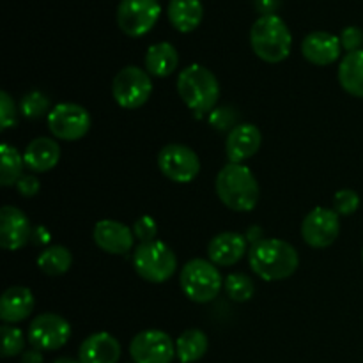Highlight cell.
I'll list each match as a JSON object with an SVG mask.
<instances>
[{"label":"cell","instance_id":"obj_11","mask_svg":"<svg viewBox=\"0 0 363 363\" xmlns=\"http://www.w3.org/2000/svg\"><path fill=\"white\" fill-rule=\"evenodd\" d=\"M71 339V325L59 314H39L28 326V342L39 351H57Z\"/></svg>","mask_w":363,"mask_h":363},{"label":"cell","instance_id":"obj_17","mask_svg":"<svg viewBox=\"0 0 363 363\" xmlns=\"http://www.w3.org/2000/svg\"><path fill=\"white\" fill-rule=\"evenodd\" d=\"M340 38L326 30H315L301 41V53L314 66H330L340 57Z\"/></svg>","mask_w":363,"mask_h":363},{"label":"cell","instance_id":"obj_35","mask_svg":"<svg viewBox=\"0 0 363 363\" xmlns=\"http://www.w3.org/2000/svg\"><path fill=\"white\" fill-rule=\"evenodd\" d=\"M340 45H342V48L346 50L347 53L351 52H358V50H362V45H363V32L362 28L358 27H346L342 32H340Z\"/></svg>","mask_w":363,"mask_h":363},{"label":"cell","instance_id":"obj_21","mask_svg":"<svg viewBox=\"0 0 363 363\" xmlns=\"http://www.w3.org/2000/svg\"><path fill=\"white\" fill-rule=\"evenodd\" d=\"M23 160L25 167H28L32 172H48L59 163L60 147L53 138L38 137L25 147Z\"/></svg>","mask_w":363,"mask_h":363},{"label":"cell","instance_id":"obj_29","mask_svg":"<svg viewBox=\"0 0 363 363\" xmlns=\"http://www.w3.org/2000/svg\"><path fill=\"white\" fill-rule=\"evenodd\" d=\"M21 113L25 119H39L50 110V98L39 91H32L21 98Z\"/></svg>","mask_w":363,"mask_h":363},{"label":"cell","instance_id":"obj_41","mask_svg":"<svg viewBox=\"0 0 363 363\" xmlns=\"http://www.w3.org/2000/svg\"><path fill=\"white\" fill-rule=\"evenodd\" d=\"M362 261H363V248H362Z\"/></svg>","mask_w":363,"mask_h":363},{"label":"cell","instance_id":"obj_2","mask_svg":"<svg viewBox=\"0 0 363 363\" xmlns=\"http://www.w3.org/2000/svg\"><path fill=\"white\" fill-rule=\"evenodd\" d=\"M216 195L233 211L248 213L259 202V183L243 163H227L216 176Z\"/></svg>","mask_w":363,"mask_h":363},{"label":"cell","instance_id":"obj_32","mask_svg":"<svg viewBox=\"0 0 363 363\" xmlns=\"http://www.w3.org/2000/svg\"><path fill=\"white\" fill-rule=\"evenodd\" d=\"M209 123H211L213 128L220 131L233 130L236 124V112H234L230 106H220V108H215L211 113H209Z\"/></svg>","mask_w":363,"mask_h":363},{"label":"cell","instance_id":"obj_26","mask_svg":"<svg viewBox=\"0 0 363 363\" xmlns=\"http://www.w3.org/2000/svg\"><path fill=\"white\" fill-rule=\"evenodd\" d=\"M0 160H2V165H0V184L6 188L14 186L21 179V176H23V155H20V151L13 147V145L2 144L0 145Z\"/></svg>","mask_w":363,"mask_h":363},{"label":"cell","instance_id":"obj_36","mask_svg":"<svg viewBox=\"0 0 363 363\" xmlns=\"http://www.w3.org/2000/svg\"><path fill=\"white\" fill-rule=\"evenodd\" d=\"M16 190L21 197H34L41 190V183L35 176H21V179L16 183Z\"/></svg>","mask_w":363,"mask_h":363},{"label":"cell","instance_id":"obj_12","mask_svg":"<svg viewBox=\"0 0 363 363\" xmlns=\"http://www.w3.org/2000/svg\"><path fill=\"white\" fill-rule=\"evenodd\" d=\"M130 354L133 363H172L176 344L162 330H144L131 339Z\"/></svg>","mask_w":363,"mask_h":363},{"label":"cell","instance_id":"obj_1","mask_svg":"<svg viewBox=\"0 0 363 363\" xmlns=\"http://www.w3.org/2000/svg\"><path fill=\"white\" fill-rule=\"evenodd\" d=\"M250 268L259 279L266 282L289 279L300 266V255L296 248L279 238L259 241L248 252Z\"/></svg>","mask_w":363,"mask_h":363},{"label":"cell","instance_id":"obj_16","mask_svg":"<svg viewBox=\"0 0 363 363\" xmlns=\"http://www.w3.org/2000/svg\"><path fill=\"white\" fill-rule=\"evenodd\" d=\"M262 144V135L255 124L243 123L234 126L227 135L225 152L230 163H243L257 155Z\"/></svg>","mask_w":363,"mask_h":363},{"label":"cell","instance_id":"obj_24","mask_svg":"<svg viewBox=\"0 0 363 363\" xmlns=\"http://www.w3.org/2000/svg\"><path fill=\"white\" fill-rule=\"evenodd\" d=\"M339 84L347 94L363 98V50L342 57L339 66Z\"/></svg>","mask_w":363,"mask_h":363},{"label":"cell","instance_id":"obj_39","mask_svg":"<svg viewBox=\"0 0 363 363\" xmlns=\"http://www.w3.org/2000/svg\"><path fill=\"white\" fill-rule=\"evenodd\" d=\"M275 6L277 0H257V7L262 13V16H264V14H273L272 11L275 9Z\"/></svg>","mask_w":363,"mask_h":363},{"label":"cell","instance_id":"obj_15","mask_svg":"<svg viewBox=\"0 0 363 363\" xmlns=\"http://www.w3.org/2000/svg\"><path fill=\"white\" fill-rule=\"evenodd\" d=\"M92 238L96 247L112 255L128 254L135 243L133 230L117 220H101L96 223Z\"/></svg>","mask_w":363,"mask_h":363},{"label":"cell","instance_id":"obj_9","mask_svg":"<svg viewBox=\"0 0 363 363\" xmlns=\"http://www.w3.org/2000/svg\"><path fill=\"white\" fill-rule=\"evenodd\" d=\"M162 14L158 0H121L117 6V23L130 38H142L152 30Z\"/></svg>","mask_w":363,"mask_h":363},{"label":"cell","instance_id":"obj_38","mask_svg":"<svg viewBox=\"0 0 363 363\" xmlns=\"http://www.w3.org/2000/svg\"><path fill=\"white\" fill-rule=\"evenodd\" d=\"M245 238H247L248 243H252V247H254V245H257L259 241L264 240V238H262V229H261V227H252V229L248 230V234Z\"/></svg>","mask_w":363,"mask_h":363},{"label":"cell","instance_id":"obj_34","mask_svg":"<svg viewBox=\"0 0 363 363\" xmlns=\"http://www.w3.org/2000/svg\"><path fill=\"white\" fill-rule=\"evenodd\" d=\"M133 234L140 243H147V241H155L156 234H158V225L156 220L151 216H142L133 223Z\"/></svg>","mask_w":363,"mask_h":363},{"label":"cell","instance_id":"obj_37","mask_svg":"<svg viewBox=\"0 0 363 363\" xmlns=\"http://www.w3.org/2000/svg\"><path fill=\"white\" fill-rule=\"evenodd\" d=\"M45 362V358H43L41 351L35 350V347H32V350L28 351H23V354H21V363H43Z\"/></svg>","mask_w":363,"mask_h":363},{"label":"cell","instance_id":"obj_30","mask_svg":"<svg viewBox=\"0 0 363 363\" xmlns=\"http://www.w3.org/2000/svg\"><path fill=\"white\" fill-rule=\"evenodd\" d=\"M0 335H2V357L13 358L16 354L23 353L25 350V335L20 328L13 325H4L0 328Z\"/></svg>","mask_w":363,"mask_h":363},{"label":"cell","instance_id":"obj_6","mask_svg":"<svg viewBox=\"0 0 363 363\" xmlns=\"http://www.w3.org/2000/svg\"><path fill=\"white\" fill-rule=\"evenodd\" d=\"M135 272L140 279L151 284H163L176 273L177 257L172 248L163 241H147L135 248L133 254Z\"/></svg>","mask_w":363,"mask_h":363},{"label":"cell","instance_id":"obj_4","mask_svg":"<svg viewBox=\"0 0 363 363\" xmlns=\"http://www.w3.org/2000/svg\"><path fill=\"white\" fill-rule=\"evenodd\" d=\"M177 92L188 108L202 116L215 110L220 98V84L211 69L201 64H190L179 73Z\"/></svg>","mask_w":363,"mask_h":363},{"label":"cell","instance_id":"obj_25","mask_svg":"<svg viewBox=\"0 0 363 363\" xmlns=\"http://www.w3.org/2000/svg\"><path fill=\"white\" fill-rule=\"evenodd\" d=\"M209 340L202 330H184L176 340V357L181 363H195L208 353Z\"/></svg>","mask_w":363,"mask_h":363},{"label":"cell","instance_id":"obj_31","mask_svg":"<svg viewBox=\"0 0 363 363\" xmlns=\"http://www.w3.org/2000/svg\"><path fill=\"white\" fill-rule=\"evenodd\" d=\"M360 208V195L354 190H339L333 197V209L339 213V216H350L358 211Z\"/></svg>","mask_w":363,"mask_h":363},{"label":"cell","instance_id":"obj_8","mask_svg":"<svg viewBox=\"0 0 363 363\" xmlns=\"http://www.w3.org/2000/svg\"><path fill=\"white\" fill-rule=\"evenodd\" d=\"M91 116L77 103H59L48 112V130L59 140L74 142L91 130Z\"/></svg>","mask_w":363,"mask_h":363},{"label":"cell","instance_id":"obj_28","mask_svg":"<svg viewBox=\"0 0 363 363\" xmlns=\"http://www.w3.org/2000/svg\"><path fill=\"white\" fill-rule=\"evenodd\" d=\"M223 287H225L227 296L233 301H238V303L252 300V296L255 294L254 280L245 275V273H230V275H227Z\"/></svg>","mask_w":363,"mask_h":363},{"label":"cell","instance_id":"obj_19","mask_svg":"<svg viewBox=\"0 0 363 363\" xmlns=\"http://www.w3.org/2000/svg\"><path fill=\"white\" fill-rule=\"evenodd\" d=\"M121 358V344L113 335L98 332L89 335L78 350L80 363H117Z\"/></svg>","mask_w":363,"mask_h":363},{"label":"cell","instance_id":"obj_23","mask_svg":"<svg viewBox=\"0 0 363 363\" xmlns=\"http://www.w3.org/2000/svg\"><path fill=\"white\" fill-rule=\"evenodd\" d=\"M204 7L201 0H170L169 20L176 30L188 34L201 25Z\"/></svg>","mask_w":363,"mask_h":363},{"label":"cell","instance_id":"obj_13","mask_svg":"<svg viewBox=\"0 0 363 363\" xmlns=\"http://www.w3.org/2000/svg\"><path fill=\"white\" fill-rule=\"evenodd\" d=\"M340 234V216L335 209L314 208L301 222V238L312 248H326Z\"/></svg>","mask_w":363,"mask_h":363},{"label":"cell","instance_id":"obj_20","mask_svg":"<svg viewBox=\"0 0 363 363\" xmlns=\"http://www.w3.org/2000/svg\"><path fill=\"white\" fill-rule=\"evenodd\" d=\"M34 294L28 287L13 286L4 291L0 298V319L6 325H16L25 321L34 311Z\"/></svg>","mask_w":363,"mask_h":363},{"label":"cell","instance_id":"obj_10","mask_svg":"<svg viewBox=\"0 0 363 363\" xmlns=\"http://www.w3.org/2000/svg\"><path fill=\"white\" fill-rule=\"evenodd\" d=\"M158 169L162 170L167 179L174 183L186 184L191 183L201 172V160L195 155L194 149L183 144H169L160 151Z\"/></svg>","mask_w":363,"mask_h":363},{"label":"cell","instance_id":"obj_40","mask_svg":"<svg viewBox=\"0 0 363 363\" xmlns=\"http://www.w3.org/2000/svg\"><path fill=\"white\" fill-rule=\"evenodd\" d=\"M53 363H80V360H73V358L62 357V358H57V360Z\"/></svg>","mask_w":363,"mask_h":363},{"label":"cell","instance_id":"obj_33","mask_svg":"<svg viewBox=\"0 0 363 363\" xmlns=\"http://www.w3.org/2000/svg\"><path fill=\"white\" fill-rule=\"evenodd\" d=\"M14 124H16V105L9 92L2 91L0 92V128L9 130Z\"/></svg>","mask_w":363,"mask_h":363},{"label":"cell","instance_id":"obj_5","mask_svg":"<svg viewBox=\"0 0 363 363\" xmlns=\"http://www.w3.org/2000/svg\"><path fill=\"white\" fill-rule=\"evenodd\" d=\"M223 277L216 264L206 259H191L183 266L179 275V286L184 296L195 303H209L220 294L223 287Z\"/></svg>","mask_w":363,"mask_h":363},{"label":"cell","instance_id":"obj_14","mask_svg":"<svg viewBox=\"0 0 363 363\" xmlns=\"http://www.w3.org/2000/svg\"><path fill=\"white\" fill-rule=\"evenodd\" d=\"M32 234L30 220L21 209L4 206L0 209V245L6 250H20L28 243Z\"/></svg>","mask_w":363,"mask_h":363},{"label":"cell","instance_id":"obj_27","mask_svg":"<svg viewBox=\"0 0 363 363\" xmlns=\"http://www.w3.org/2000/svg\"><path fill=\"white\" fill-rule=\"evenodd\" d=\"M73 264V255L62 245H53L39 254L38 266L43 273L50 277L64 275Z\"/></svg>","mask_w":363,"mask_h":363},{"label":"cell","instance_id":"obj_3","mask_svg":"<svg viewBox=\"0 0 363 363\" xmlns=\"http://www.w3.org/2000/svg\"><path fill=\"white\" fill-rule=\"evenodd\" d=\"M250 46L261 60L279 64L291 55L293 34L282 18L277 14H264L252 25Z\"/></svg>","mask_w":363,"mask_h":363},{"label":"cell","instance_id":"obj_22","mask_svg":"<svg viewBox=\"0 0 363 363\" xmlns=\"http://www.w3.org/2000/svg\"><path fill=\"white\" fill-rule=\"evenodd\" d=\"M144 64L145 71L152 77H170L179 66V53H177L176 46L170 45V43H156V45L149 46L147 52H145Z\"/></svg>","mask_w":363,"mask_h":363},{"label":"cell","instance_id":"obj_18","mask_svg":"<svg viewBox=\"0 0 363 363\" xmlns=\"http://www.w3.org/2000/svg\"><path fill=\"white\" fill-rule=\"evenodd\" d=\"M248 241L247 238L238 233H222L216 234L208 245L209 261L222 268L238 264L247 254Z\"/></svg>","mask_w":363,"mask_h":363},{"label":"cell","instance_id":"obj_7","mask_svg":"<svg viewBox=\"0 0 363 363\" xmlns=\"http://www.w3.org/2000/svg\"><path fill=\"white\" fill-rule=\"evenodd\" d=\"M152 94L151 77L138 66H126L113 77L112 96L117 105L128 110H137L147 103Z\"/></svg>","mask_w":363,"mask_h":363}]
</instances>
